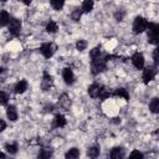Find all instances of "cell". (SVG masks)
Returning <instances> with one entry per match:
<instances>
[{
  "label": "cell",
  "instance_id": "cell-1",
  "mask_svg": "<svg viewBox=\"0 0 159 159\" xmlns=\"http://www.w3.org/2000/svg\"><path fill=\"white\" fill-rule=\"evenodd\" d=\"M148 42L153 45L159 43V25L158 24H148Z\"/></svg>",
  "mask_w": 159,
  "mask_h": 159
},
{
  "label": "cell",
  "instance_id": "cell-2",
  "mask_svg": "<svg viewBox=\"0 0 159 159\" xmlns=\"http://www.w3.org/2000/svg\"><path fill=\"white\" fill-rule=\"evenodd\" d=\"M112 56H106V57H102L99 56L98 58H94L92 60V73L93 75H97L102 71L106 70V62L108 58H111Z\"/></svg>",
  "mask_w": 159,
  "mask_h": 159
},
{
  "label": "cell",
  "instance_id": "cell-3",
  "mask_svg": "<svg viewBox=\"0 0 159 159\" xmlns=\"http://www.w3.org/2000/svg\"><path fill=\"white\" fill-rule=\"evenodd\" d=\"M147 29H148L147 20L144 17H142V16H137L134 22H133V31H134V34H140V32H143Z\"/></svg>",
  "mask_w": 159,
  "mask_h": 159
},
{
  "label": "cell",
  "instance_id": "cell-4",
  "mask_svg": "<svg viewBox=\"0 0 159 159\" xmlns=\"http://www.w3.org/2000/svg\"><path fill=\"white\" fill-rule=\"evenodd\" d=\"M20 29H21V22L17 19H11L9 22V31L12 36H17L20 34Z\"/></svg>",
  "mask_w": 159,
  "mask_h": 159
},
{
  "label": "cell",
  "instance_id": "cell-5",
  "mask_svg": "<svg viewBox=\"0 0 159 159\" xmlns=\"http://www.w3.org/2000/svg\"><path fill=\"white\" fill-rule=\"evenodd\" d=\"M155 73H157V70H155V67H153V66H149V67L144 68V72H143L144 83H149L150 81H153Z\"/></svg>",
  "mask_w": 159,
  "mask_h": 159
},
{
  "label": "cell",
  "instance_id": "cell-6",
  "mask_svg": "<svg viewBox=\"0 0 159 159\" xmlns=\"http://www.w3.org/2000/svg\"><path fill=\"white\" fill-rule=\"evenodd\" d=\"M55 45H52V43H43L42 46H41V53L46 57V58H50L52 55H53V52H55Z\"/></svg>",
  "mask_w": 159,
  "mask_h": 159
},
{
  "label": "cell",
  "instance_id": "cell-7",
  "mask_svg": "<svg viewBox=\"0 0 159 159\" xmlns=\"http://www.w3.org/2000/svg\"><path fill=\"white\" fill-rule=\"evenodd\" d=\"M132 62H133V65L137 68H139V70L143 68V66H144V57H143V55L139 53V52L134 53L133 57H132Z\"/></svg>",
  "mask_w": 159,
  "mask_h": 159
},
{
  "label": "cell",
  "instance_id": "cell-8",
  "mask_svg": "<svg viewBox=\"0 0 159 159\" xmlns=\"http://www.w3.org/2000/svg\"><path fill=\"white\" fill-rule=\"evenodd\" d=\"M51 86H52V77H51L47 72H45V73H43L42 82H41V87H42L43 91H48V89L51 88Z\"/></svg>",
  "mask_w": 159,
  "mask_h": 159
},
{
  "label": "cell",
  "instance_id": "cell-9",
  "mask_svg": "<svg viewBox=\"0 0 159 159\" xmlns=\"http://www.w3.org/2000/svg\"><path fill=\"white\" fill-rule=\"evenodd\" d=\"M101 89H102V87H101L98 83H93V84H91V86L88 87V93H89L91 97L96 98V97H99Z\"/></svg>",
  "mask_w": 159,
  "mask_h": 159
},
{
  "label": "cell",
  "instance_id": "cell-10",
  "mask_svg": "<svg viewBox=\"0 0 159 159\" xmlns=\"http://www.w3.org/2000/svg\"><path fill=\"white\" fill-rule=\"evenodd\" d=\"M62 77H63L65 82H66L67 84L73 83L75 77H73V72H72V70H71V68H65V70H63V72H62Z\"/></svg>",
  "mask_w": 159,
  "mask_h": 159
},
{
  "label": "cell",
  "instance_id": "cell-11",
  "mask_svg": "<svg viewBox=\"0 0 159 159\" xmlns=\"http://www.w3.org/2000/svg\"><path fill=\"white\" fill-rule=\"evenodd\" d=\"M111 158L112 159H123L124 158V149L120 147H116L111 152Z\"/></svg>",
  "mask_w": 159,
  "mask_h": 159
},
{
  "label": "cell",
  "instance_id": "cell-12",
  "mask_svg": "<svg viewBox=\"0 0 159 159\" xmlns=\"http://www.w3.org/2000/svg\"><path fill=\"white\" fill-rule=\"evenodd\" d=\"M52 155V150L50 148H43L40 150L39 155H37V159H50Z\"/></svg>",
  "mask_w": 159,
  "mask_h": 159
},
{
  "label": "cell",
  "instance_id": "cell-13",
  "mask_svg": "<svg viewBox=\"0 0 159 159\" xmlns=\"http://www.w3.org/2000/svg\"><path fill=\"white\" fill-rule=\"evenodd\" d=\"M6 114H7V118H9L10 120H16V119H17V112H16V108H15L14 106H9V107H7Z\"/></svg>",
  "mask_w": 159,
  "mask_h": 159
},
{
  "label": "cell",
  "instance_id": "cell-14",
  "mask_svg": "<svg viewBox=\"0 0 159 159\" xmlns=\"http://www.w3.org/2000/svg\"><path fill=\"white\" fill-rule=\"evenodd\" d=\"M27 89V82L26 81H20L15 86V92L16 93H24Z\"/></svg>",
  "mask_w": 159,
  "mask_h": 159
},
{
  "label": "cell",
  "instance_id": "cell-15",
  "mask_svg": "<svg viewBox=\"0 0 159 159\" xmlns=\"http://www.w3.org/2000/svg\"><path fill=\"white\" fill-rule=\"evenodd\" d=\"M78 155H80V152L77 148H71L67 153H66V159H78Z\"/></svg>",
  "mask_w": 159,
  "mask_h": 159
},
{
  "label": "cell",
  "instance_id": "cell-16",
  "mask_svg": "<svg viewBox=\"0 0 159 159\" xmlns=\"http://www.w3.org/2000/svg\"><path fill=\"white\" fill-rule=\"evenodd\" d=\"M149 109L153 113H159V98H153L149 103Z\"/></svg>",
  "mask_w": 159,
  "mask_h": 159
},
{
  "label": "cell",
  "instance_id": "cell-17",
  "mask_svg": "<svg viewBox=\"0 0 159 159\" xmlns=\"http://www.w3.org/2000/svg\"><path fill=\"white\" fill-rule=\"evenodd\" d=\"M87 155L91 158V159H96L98 155H99V149L97 147H91L88 150H87Z\"/></svg>",
  "mask_w": 159,
  "mask_h": 159
},
{
  "label": "cell",
  "instance_id": "cell-18",
  "mask_svg": "<svg viewBox=\"0 0 159 159\" xmlns=\"http://www.w3.org/2000/svg\"><path fill=\"white\" fill-rule=\"evenodd\" d=\"M113 94H114V96H118V97H123L124 99H129V94H128L127 89H124V88H118V89H116V92H114Z\"/></svg>",
  "mask_w": 159,
  "mask_h": 159
},
{
  "label": "cell",
  "instance_id": "cell-19",
  "mask_svg": "<svg viewBox=\"0 0 159 159\" xmlns=\"http://www.w3.org/2000/svg\"><path fill=\"white\" fill-rule=\"evenodd\" d=\"M65 124H66L65 117H63L62 114H57V116L55 117V125H56V127H63Z\"/></svg>",
  "mask_w": 159,
  "mask_h": 159
},
{
  "label": "cell",
  "instance_id": "cell-20",
  "mask_svg": "<svg viewBox=\"0 0 159 159\" xmlns=\"http://www.w3.org/2000/svg\"><path fill=\"white\" fill-rule=\"evenodd\" d=\"M92 7H93V1H91V0L83 1V4H82V11L83 12H89L92 10Z\"/></svg>",
  "mask_w": 159,
  "mask_h": 159
},
{
  "label": "cell",
  "instance_id": "cell-21",
  "mask_svg": "<svg viewBox=\"0 0 159 159\" xmlns=\"http://www.w3.org/2000/svg\"><path fill=\"white\" fill-rule=\"evenodd\" d=\"M0 20H1V21H0L1 26H5L6 24H9V22H10V20H11V19H10L9 14H7L6 11H4V10H2V11H1V19H0Z\"/></svg>",
  "mask_w": 159,
  "mask_h": 159
},
{
  "label": "cell",
  "instance_id": "cell-22",
  "mask_svg": "<svg viewBox=\"0 0 159 159\" xmlns=\"http://www.w3.org/2000/svg\"><path fill=\"white\" fill-rule=\"evenodd\" d=\"M57 24L55 22V21H50L48 24H47V26H46V31L47 32H51V34H53V32H56L57 31Z\"/></svg>",
  "mask_w": 159,
  "mask_h": 159
},
{
  "label": "cell",
  "instance_id": "cell-23",
  "mask_svg": "<svg viewBox=\"0 0 159 159\" xmlns=\"http://www.w3.org/2000/svg\"><path fill=\"white\" fill-rule=\"evenodd\" d=\"M5 149L9 152V153H11V154H15L16 152H17V144L16 143H7L6 145H5Z\"/></svg>",
  "mask_w": 159,
  "mask_h": 159
},
{
  "label": "cell",
  "instance_id": "cell-24",
  "mask_svg": "<svg viewBox=\"0 0 159 159\" xmlns=\"http://www.w3.org/2000/svg\"><path fill=\"white\" fill-rule=\"evenodd\" d=\"M63 1L62 0H52L51 1V6L55 9V10H60V9H62V6H63Z\"/></svg>",
  "mask_w": 159,
  "mask_h": 159
},
{
  "label": "cell",
  "instance_id": "cell-25",
  "mask_svg": "<svg viewBox=\"0 0 159 159\" xmlns=\"http://www.w3.org/2000/svg\"><path fill=\"white\" fill-rule=\"evenodd\" d=\"M82 9L80 10V9H76V10H73L72 11V15H71V17H72V20H75V21H78L80 20V17H81V15H82Z\"/></svg>",
  "mask_w": 159,
  "mask_h": 159
},
{
  "label": "cell",
  "instance_id": "cell-26",
  "mask_svg": "<svg viewBox=\"0 0 159 159\" xmlns=\"http://www.w3.org/2000/svg\"><path fill=\"white\" fill-rule=\"evenodd\" d=\"M109 96H111L109 89H108V88H106V87H102L101 93H99V98H101V99H106V98H108Z\"/></svg>",
  "mask_w": 159,
  "mask_h": 159
},
{
  "label": "cell",
  "instance_id": "cell-27",
  "mask_svg": "<svg viewBox=\"0 0 159 159\" xmlns=\"http://www.w3.org/2000/svg\"><path fill=\"white\" fill-rule=\"evenodd\" d=\"M89 56H91V58H92V60H94V58H98V57L101 56V48H99V47H94V48L91 51Z\"/></svg>",
  "mask_w": 159,
  "mask_h": 159
},
{
  "label": "cell",
  "instance_id": "cell-28",
  "mask_svg": "<svg viewBox=\"0 0 159 159\" xmlns=\"http://www.w3.org/2000/svg\"><path fill=\"white\" fill-rule=\"evenodd\" d=\"M129 159H143V154L139 150H133L129 155Z\"/></svg>",
  "mask_w": 159,
  "mask_h": 159
},
{
  "label": "cell",
  "instance_id": "cell-29",
  "mask_svg": "<svg viewBox=\"0 0 159 159\" xmlns=\"http://www.w3.org/2000/svg\"><path fill=\"white\" fill-rule=\"evenodd\" d=\"M153 60H154V63H155V66H159V46L154 50V52H153Z\"/></svg>",
  "mask_w": 159,
  "mask_h": 159
},
{
  "label": "cell",
  "instance_id": "cell-30",
  "mask_svg": "<svg viewBox=\"0 0 159 159\" xmlns=\"http://www.w3.org/2000/svg\"><path fill=\"white\" fill-rule=\"evenodd\" d=\"M76 47H77V50L82 51V50H84V48L87 47V42H86L84 40H80V41H77V43H76Z\"/></svg>",
  "mask_w": 159,
  "mask_h": 159
},
{
  "label": "cell",
  "instance_id": "cell-31",
  "mask_svg": "<svg viewBox=\"0 0 159 159\" xmlns=\"http://www.w3.org/2000/svg\"><path fill=\"white\" fill-rule=\"evenodd\" d=\"M114 17H116V20H117V21H120V20L124 17V11H123V10L117 11V12L114 14Z\"/></svg>",
  "mask_w": 159,
  "mask_h": 159
},
{
  "label": "cell",
  "instance_id": "cell-32",
  "mask_svg": "<svg viewBox=\"0 0 159 159\" xmlns=\"http://www.w3.org/2000/svg\"><path fill=\"white\" fill-rule=\"evenodd\" d=\"M7 102V94L5 92H1V104H5Z\"/></svg>",
  "mask_w": 159,
  "mask_h": 159
},
{
  "label": "cell",
  "instance_id": "cell-33",
  "mask_svg": "<svg viewBox=\"0 0 159 159\" xmlns=\"http://www.w3.org/2000/svg\"><path fill=\"white\" fill-rule=\"evenodd\" d=\"M0 124H1V129L0 130H4L5 129V122L4 120H0Z\"/></svg>",
  "mask_w": 159,
  "mask_h": 159
}]
</instances>
